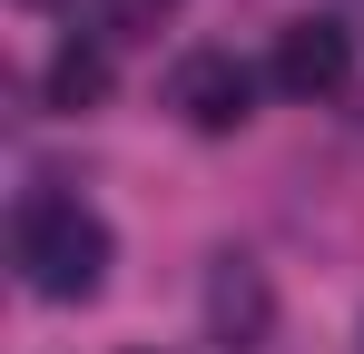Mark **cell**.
Returning a JSON list of instances; mask_svg holds the SVG:
<instances>
[{
  "instance_id": "obj_1",
  "label": "cell",
  "mask_w": 364,
  "mask_h": 354,
  "mask_svg": "<svg viewBox=\"0 0 364 354\" xmlns=\"http://www.w3.org/2000/svg\"><path fill=\"white\" fill-rule=\"evenodd\" d=\"M10 256H20V286L50 295V305H89L109 286V217L79 207V197H20V227H10Z\"/></svg>"
},
{
  "instance_id": "obj_2",
  "label": "cell",
  "mask_w": 364,
  "mask_h": 354,
  "mask_svg": "<svg viewBox=\"0 0 364 354\" xmlns=\"http://www.w3.org/2000/svg\"><path fill=\"white\" fill-rule=\"evenodd\" d=\"M168 109L197 128V138H237L246 118H256V69L237 50H187L178 79H168Z\"/></svg>"
},
{
  "instance_id": "obj_3",
  "label": "cell",
  "mask_w": 364,
  "mask_h": 354,
  "mask_svg": "<svg viewBox=\"0 0 364 354\" xmlns=\"http://www.w3.org/2000/svg\"><path fill=\"white\" fill-rule=\"evenodd\" d=\"M266 79H276L286 99H335V89L355 79V30H345V20H286Z\"/></svg>"
},
{
  "instance_id": "obj_4",
  "label": "cell",
  "mask_w": 364,
  "mask_h": 354,
  "mask_svg": "<svg viewBox=\"0 0 364 354\" xmlns=\"http://www.w3.org/2000/svg\"><path fill=\"white\" fill-rule=\"evenodd\" d=\"M266 325H276V295L256 276V256H217L207 266V335L227 354H246V345H266Z\"/></svg>"
},
{
  "instance_id": "obj_5",
  "label": "cell",
  "mask_w": 364,
  "mask_h": 354,
  "mask_svg": "<svg viewBox=\"0 0 364 354\" xmlns=\"http://www.w3.org/2000/svg\"><path fill=\"white\" fill-rule=\"evenodd\" d=\"M40 99H50V109H60V118H79V109H99V99H109V50L69 30L60 50H50V69H40Z\"/></svg>"
},
{
  "instance_id": "obj_6",
  "label": "cell",
  "mask_w": 364,
  "mask_h": 354,
  "mask_svg": "<svg viewBox=\"0 0 364 354\" xmlns=\"http://www.w3.org/2000/svg\"><path fill=\"white\" fill-rule=\"evenodd\" d=\"M168 10H178V0H99L109 30H148V20H168Z\"/></svg>"
}]
</instances>
